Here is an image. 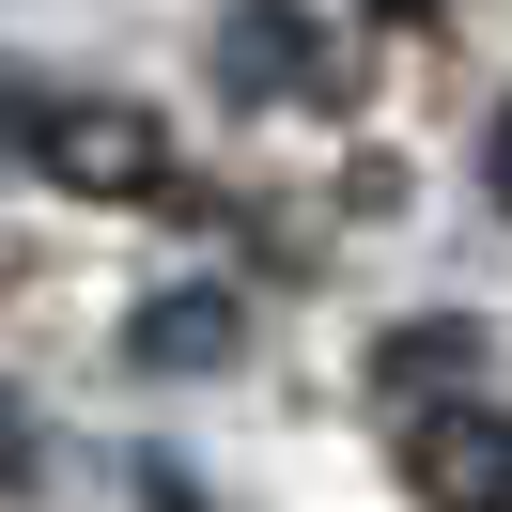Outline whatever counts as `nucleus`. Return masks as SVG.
Here are the masks:
<instances>
[{
	"mask_svg": "<svg viewBox=\"0 0 512 512\" xmlns=\"http://www.w3.org/2000/svg\"><path fill=\"white\" fill-rule=\"evenodd\" d=\"M404 497L419 512H512V404L497 388H419L404 404Z\"/></svg>",
	"mask_w": 512,
	"mask_h": 512,
	"instance_id": "f257e3e1",
	"label": "nucleus"
},
{
	"mask_svg": "<svg viewBox=\"0 0 512 512\" xmlns=\"http://www.w3.org/2000/svg\"><path fill=\"white\" fill-rule=\"evenodd\" d=\"M32 171L78 187V202H156L171 140H156V109H125V94H63V109H32Z\"/></svg>",
	"mask_w": 512,
	"mask_h": 512,
	"instance_id": "f03ea898",
	"label": "nucleus"
},
{
	"mask_svg": "<svg viewBox=\"0 0 512 512\" xmlns=\"http://www.w3.org/2000/svg\"><path fill=\"white\" fill-rule=\"evenodd\" d=\"M218 94H326V63H311V16H295V0H249V16H233L218 32Z\"/></svg>",
	"mask_w": 512,
	"mask_h": 512,
	"instance_id": "7ed1b4c3",
	"label": "nucleus"
},
{
	"mask_svg": "<svg viewBox=\"0 0 512 512\" xmlns=\"http://www.w3.org/2000/svg\"><path fill=\"white\" fill-rule=\"evenodd\" d=\"M233 342H249V311H233L218 280H187V295H156V311H125V357H140V373H218Z\"/></svg>",
	"mask_w": 512,
	"mask_h": 512,
	"instance_id": "20e7f679",
	"label": "nucleus"
},
{
	"mask_svg": "<svg viewBox=\"0 0 512 512\" xmlns=\"http://www.w3.org/2000/svg\"><path fill=\"white\" fill-rule=\"evenodd\" d=\"M466 357H481L466 326H404V342L373 357V388H388V404H419V388H466Z\"/></svg>",
	"mask_w": 512,
	"mask_h": 512,
	"instance_id": "39448f33",
	"label": "nucleus"
},
{
	"mask_svg": "<svg viewBox=\"0 0 512 512\" xmlns=\"http://www.w3.org/2000/svg\"><path fill=\"white\" fill-rule=\"evenodd\" d=\"M481 202H497V218H512V109H497V125H481Z\"/></svg>",
	"mask_w": 512,
	"mask_h": 512,
	"instance_id": "423d86ee",
	"label": "nucleus"
},
{
	"mask_svg": "<svg viewBox=\"0 0 512 512\" xmlns=\"http://www.w3.org/2000/svg\"><path fill=\"white\" fill-rule=\"evenodd\" d=\"M0 481H32V404L0 388Z\"/></svg>",
	"mask_w": 512,
	"mask_h": 512,
	"instance_id": "0eeeda50",
	"label": "nucleus"
},
{
	"mask_svg": "<svg viewBox=\"0 0 512 512\" xmlns=\"http://www.w3.org/2000/svg\"><path fill=\"white\" fill-rule=\"evenodd\" d=\"M373 16H450V0H373Z\"/></svg>",
	"mask_w": 512,
	"mask_h": 512,
	"instance_id": "6e6552de",
	"label": "nucleus"
}]
</instances>
